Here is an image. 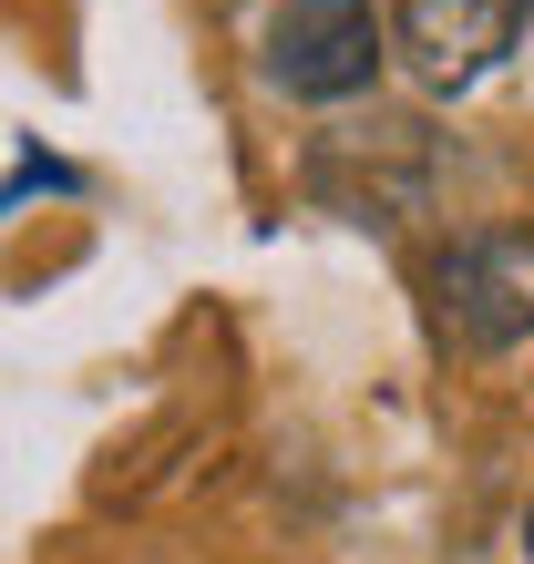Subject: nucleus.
Listing matches in <instances>:
<instances>
[{
	"instance_id": "obj_3",
	"label": "nucleus",
	"mask_w": 534,
	"mask_h": 564,
	"mask_svg": "<svg viewBox=\"0 0 534 564\" xmlns=\"http://www.w3.org/2000/svg\"><path fill=\"white\" fill-rule=\"evenodd\" d=\"M524 11L534 0H391V52L421 93H473L524 42Z\"/></svg>"
},
{
	"instance_id": "obj_2",
	"label": "nucleus",
	"mask_w": 534,
	"mask_h": 564,
	"mask_svg": "<svg viewBox=\"0 0 534 564\" xmlns=\"http://www.w3.org/2000/svg\"><path fill=\"white\" fill-rule=\"evenodd\" d=\"M381 11L371 0H278L257 31V73L288 93V104H350L381 73Z\"/></svg>"
},
{
	"instance_id": "obj_5",
	"label": "nucleus",
	"mask_w": 534,
	"mask_h": 564,
	"mask_svg": "<svg viewBox=\"0 0 534 564\" xmlns=\"http://www.w3.org/2000/svg\"><path fill=\"white\" fill-rule=\"evenodd\" d=\"M524 554H534V503H524Z\"/></svg>"
},
{
	"instance_id": "obj_4",
	"label": "nucleus",
	"mask_w": 534,
	"mask_h": 564,
	"mask_svg": "<svg viewBox=\"0 0 534 564\" xmlns=\"http://www.w3.org/2000/svg\"><path fill=\"white\" fill-rule=\"evenodd\" d=\"M73 185H83L73 164H52V154H21V164H11V185H0V216H11L21 195H73Z\"/></svg>"
},
{
	"instance_id": "obj_1",
	"label": "nucleus",
	"mask_w": 534,
	"mask_h": 564,
	"mask_svg": "<svg viewBox=\"0 0 534 564\" xmlns=\"http://www.w3.org/2000/svg\"><path fill=\"white\" fill-rule=\"evenodd\" d=\"M431 318L473 359L524 349L534 339V226H462L431 257Z\"/></svg>"
}]
</instances>
